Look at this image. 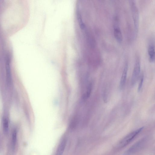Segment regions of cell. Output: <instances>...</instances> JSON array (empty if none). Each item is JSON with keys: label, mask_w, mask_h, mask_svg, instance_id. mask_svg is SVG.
I'll use <instances>...</instances> for the list:
<instances>
[{"label": "cell", "mask_w": 155, "mask_h": 155, "mask_svg": "<svg viewBox=\"0 0 155 155\" xmlns=\"http://www.w3.org/2000/svg\"><path fill=\"white\" fill-rule=\"evenodd\" d=\"M67 144V140L64 139L60 142L58 147L55 155H63Z\"/></svg>", "instance_id": "8"}, {"label": "cell", "mask_w": 155, "mask_h": 155, "mask_svg": "<svg viewBox=\"0 0 155 155\" xmlns=\"http://www.w3.org/2000/svg\"><path fill=\"white\" fill-rule=\"evenodd\" d=\"M128 65L127 63H126L124 69L121 79L120 83V88L121 90L124 87L126 84L128 71Z\"/></svg>", "instance_id": "5"}, {"label": "cell", "mask_w": 155, "mask_h": 155, "mask_svg": "<svg viewBox=\"0 0 155 155\" xmlns=\"http://www.w3.org/2000/svg\"><path fill=\"white\" fill-rule=\"evenodd\" d=\"M146 142L145 138L141 139L135 143L123 155H132L139 151L144 145Z\"/></svg>", "instance_id": "4"}, {"label": "cell", "mask_w": 155, "mask_h": 155, "mask_svg": "<svg viewBox=\"0 0 155 155\" xmlns=\"http://www.w3.org/2000/svg\"><path fill=\"white\" fill-rule=\"evenodd\" d=\"M144 127L138 129L128 134L120 140L117 145L116 148L118 149L124 148L130 144L135 137L141 133Z\"/></svg>", "instance_id": "1"}, {"label": "cell", "mask_w": 155, "mask_h": 155, "mask_svg": "<svg viewBox=\"0 0 155 155\" xmlns=\"http://www.w3.org/2000/svg\"><path fill=\"white\" fill-rule=\"evenodd\" d=\"M149 60L150 62H154L155 61V47L152 43H150L148 48Z\"/></svg>", "instance_id": "7"}, {"label": "cell", "mask_w": 155, "mask_h": 155, "mask_svg": "<svg viewBox=\"0 0 155 155\" xmlns=\"http://www.w3.org/2000/svg\"><path fill=\"white\" fill-rule=\"evenodd\" d=\"M17 132L16 130H13L12 133V144L13 149L14 150L15 148L17 142Z\"/></svg>", "instance_id": "10"}, {"label": "cell", "mask_w": 155, "mask_h": 155, "mask_svg": "<svg viewBox=\"0 0 155 155\" xmlns=\"http://www.w3.org/2000/svg\"><path fill=\"white\" fill-rule=\"evenodd\" d=\"M141 71V63L139 57L136 59L134 70L131 79V84L134 86L139 78Z\"/></svg>", "instance_id": "3"}, {"label": "cell", "mask_w": 155, "mask_h": 155, "mask_svg": "<svg viewBox=\"0 0 155 155\" xmlns=\"http://www.w3.org/2000/svg\"><path fill=\"white\" fill-rule=\"evenodd\" d=\"M144 80V76L143 75H142L140 79V81L139 85V87L138 88V91L140 92L143 87Z\"/></svg>", "instance_id": "12"}, {"label": "cell", "mask_w": 155, "mask_h": 155, "mask_svg": "<svg viewBox=\"0 0 155 155\" xmlns=\"http://www.w3.org/2000/svg\"><path fill=\"white\" fill-rule=\"evenodd\" d=\"M3 129L4 133L7 134L9 130V123L8 120L6 118L3 120Z\"/></svg>", "instance_id": "11"}, {"label": "cell", "mask_w": 155, "mask_h": 155, "mask_svg": "<svg viewBox=\"0 0 155 155\" xmlns=\"http://www.w3.org/2000/svg\"><path fill=\"white\" fill-rule=\"evenodd\" d=\"M114 35L117 41L121 43L123 40V36L121 30L117 25H115L114 28Z\"/></svg>", "instance_id": "6"}, {"label": "cell", "mask_w": 155, "mask_h": 155, "mask_svg": "<svg viewBox=\"0 0 155 155\" xmlns=\"http://www.w3.org/2000/svg\"><path fill=\"white\" fill-rule=\"evenodd\" d=\"M129 4L132 12V18L134 21L135 36H136L139 28L140 19L139 11L134 1H130Z\"/></svg>", "instance_id": "2"}, {"label": "cell", "mask_w": 155, "mask_h": 155, "mask_svg": "<svg viewBox=\"0 0 155 155\" xmlns=\"http://www.w3.org/2000/svg\"><path fill=\"white\" fill-rule=\"evenodd\" d=\"M92 87V83L90 82L89 83L87 86V90H86L85 93L83 95V99H86L89 98L91 93Z\"/></svg>", "instance_id": "9"}]
</instances>
